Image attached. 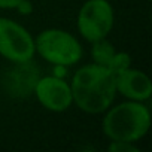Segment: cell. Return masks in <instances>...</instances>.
I'll return each instance as SVG.
<instances>
[{"instance_id":"cell-1","label":"cell","mask_w":152,"mask_h":152,"mask_svg":"<svg viewBox=\"0 0 152 152\" xmlns=\"http://www.w3.org/2000/svg\"><path fill=\"white\" fill-rule=\"evenodd\" d=\"M70 90L78 107L88 113H100L106 110L115 99V76L104 66L96 63L88 64L75 73Z\"/></svg>"},{"instance_id":"cell-2","label":"cell","mask_w":152,"mask_h":152,"mask_svg":"<svg viewBox=\"0 0 152 152\" xmlns=\"http://www.w3.org/2000/svg\"><path fill=\"white\" fill-rule=\"evenodd\" d=\"M151 127V115L140 102H127L115 106L103 119V131L112 140L137 142Z\"/></svg>"},{"instance_id":"cell-3","label":"cell","mask_w":152,"mask_h":152,"mask_svg":"<svg viewBox=\"0 0 152 152\" xmlns=\"http://www.w3.org/2000/svg\"><path fill=\"white\" fill-rule=\"evenodd\" d=\"M34 49L49 63L72 66L82 57V48L70 33L58 28L42 31L34 40Z\"/></svg>"},{"instance_id":"cell-4","label":"cell","mask_w":152,"mask_h":152,"mask_svg":"<svg viewBox=\"0 0 152 152\" xmlns=\"http://www.w3.org/2000/svg\"><path fill=\"white\" fill-rule=\"evenodd\" d=\"M113 27V9L107 0H88L78 15V28L88 42L104 39Z\"/></svg>"},{"instance_id":"cell-5","label":"cell","mask_w":152,"mask_h":152,"mask_svg":"<svg viewBox=\"0 0 152 152\" xmlns=\"http://www.w3.org/2000/svg\"><path fill=\"white\" fill-rule=\"evenodd\" d=\"M34 51V40L23 26L0 18V54L17 64L31 61Z\"/></svg>"},{"instance_id":"cell-6","label":"cell","mask_w":152,"mask_h":152,"mask_svg":"<svg viewBox=\"0 0 152 152\" xmlns=\"http://www.w3.org/2000/svg\"><path fill=\"white\" fill-rule=\"evenodd\" d=\"M34 94L43 107L54 112H63L73 103L70 85L58 76L39 78L34 87Z\"/></svg>"},{"instance_id":"cell-7","label":"cell","mask_w":152,"mask_h":152,"mask_svg":"<svg viewBox=\"0 0 152 152\" xmlns=\"http://www.w3.org/2000/svg\"><path fill=\"white\" fill-rule=\"evenodd\" d=\"M115 85L116 91L134 102L148 100L152 94V84L149 78L143 72L133 70L130 67L115 76Z\"/></svg>"},{"instance_id":"cell-8","label":"cell","mask_w":152,"mask_h":152,"mask_svg":"<svg viewBox=\"0 0 152 152\" xmlns=\"http://www.w3.org/2000/svg\"><path fill=\"white\" fill-rule=\"evenodd\" d=\"M17 64L18 66L8 75L6 79L8 91H11L12 96L26 97L34 91L36 82L39 81V73L36 67L30 64V61L17 63Z\"/></svg>"},{"instance_id":"cell-9","label":"cell","mask_w":152,"mask_h":152,"mask_svg":"<svg viewBox=\"0 0 152 152\" xmlns=\"http://www.w3.org/2000/svg\"><path fill=\"white\" fill-rule=\"evenodd\" d=\"M94 46H93V57H94V61L96 64H100V66H107L109 61L112 60V57L115 55V49L113 46L110 45V42L104 39H100V40H96L93 42Z\"/></svg>"},{"instance_id":"cell-10","label":"cell","mask_w":152,"mask_h":152,"mask_svg":"<svg viewBox=\"0 0 152 152\" xmlns=\"http://www.w3.org/2000/svg\"><path fill=\"white\" fill-rule=\"evenodd\" d=\"M106 67L113 73V76H116L130 67V55L125 52H115V55L112 57V60Z\"/></svg>"},{"instance_id":"cell-11","label":"cell","mask_w":152,"mask_h":152,"mask_svg":"<svg viewBox=\"0 0 152 152\" xmlns=\"http://www.w3.org/2000/svg\"><path fill=\"white\" fill-rule=\"evenodd\" d=\"M109 151L112 152H128V151H137L131 142H122V140H112V145L109 146Z\"/></svg>"},{"instance_id":"cell-12","label":"cell","mask_w":152,"mask_h":152,"mask_svg":"<svg viewBox=\"0 0 152 152\" xmlns=\"http://www.w3.org/2000/svg\"><path fill=\"white\" fill-rule=\"evenodd\" d=\"M23 0H0V8L3 9H12V8H18V5Z\"/></svg>"}]
</instances>
